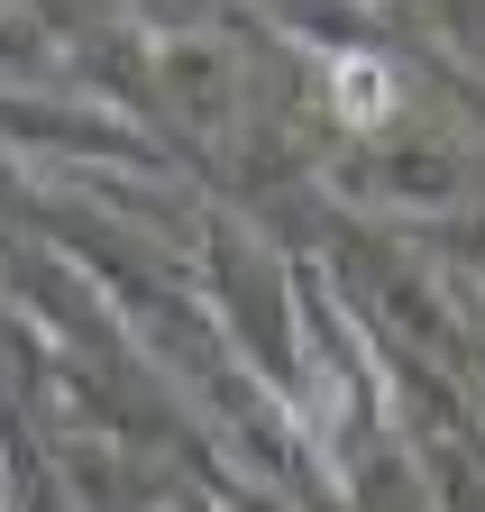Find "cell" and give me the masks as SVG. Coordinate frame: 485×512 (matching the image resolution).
Returning <instances> with one entry per match:
<instances>
[{"mask_svg": "<svg viewBox=\"0 0 485 512\" xmlns=\"http://www.w3.org/2000/svg\"><path fill=\"white\" fill-rule=\"evenodd\" d=\"M330 83H339V110H348V119H385V110H394V74H385L376 55H348Z\"/></svg>", "mask_w": 485, "mask_h": 512, "instance_id": "6da1fadb", "label": "cell"}]
</instances>
